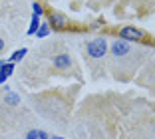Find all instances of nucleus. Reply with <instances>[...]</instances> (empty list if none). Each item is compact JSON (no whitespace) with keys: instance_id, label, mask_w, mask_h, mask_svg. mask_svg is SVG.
Returning a JSON list of instances; mask_svg holds the SVG:
<instances>
[{"instance_id":"9","label":"nucleus","mask_w":155,"mask_h":139,"mask_svg":"<svg viewBox=\"0 0 155 139\" xmlns=\"http://www.w3.org/2000/svg\"><path fill=\"white\" fill-rule=\"evenodd\" d=\"M24 54H26V50H16V52H14V56H12V62H18V60H22L24 58Z\"/></svg>"},{"instance_id":"4","label":"nucleus","mask_w":155,"mask_h":139,"mask_svg":"<svg viewBox=\"0 0 155 139\" xmlns=\"http://www.w3.org/2000/svg\"><path fill=\"white\" fill-rule=\"evenodd\" d=\"M50 22H52V28H54V30H64V28L68 26V18H66L64 14H60V12H52L50 14Z\"/></svg>"},{"instance_id":"14","label":"nucleus","mask_w":155,"mask_h":139,"mask_svg":"<svg viewBox=\"0 0 155 139\" xmlns=\"http://www.w3.org/2000/svg\"><path fill=\"white\" fill-rule=\"evenodd\" d=\"M54 139H62V137H54Z\"/></svg>"},{"instance_id":"5","label":"nucleus","mask_w":155,"mask_h":139,"mask_svg":"<svg viewBox=\"0 0 155 139\" xmlns=\"http://www.w3.org/2000/svg\"><path fill=\"white\" fill-rule=\"evenodd\" d=\"M24 139H50V137H48V133H46L44 129H40V127H28V129L24 131Z\"/></svg>"},{"instance_id":"13","label":"nucleus","mask_w":155,"mask_h":139,"mask_svg":"<svg viewBox=\"0 0 155 139\" xmlns=\"http://www.w3.org/2000/svg\"><path fill=\"white\" fill-rule=\"evenodd\" d=\"M151 76H153V80H155V66H153V70H151Z\"/></svg>"},{"instance_id":"2","label":"nucleus","mask_w":155,"mask_h":139,"mask_svg":"<svg viewBox=\"0 0 155 139\" xmlns=\"http://www.w3.org/2000/svg\"><path fill=\"white\" fill-rule=\"evenodd\" d=\"M86 50H87V56L90 58L101 60L105 56V52H107V42H105V38H94L91 42H87Z\"/></svg>"},{"instance_id":"8","label":"nucleus","mask_w":155,"mask_h":139,"mask_svg":"<svg viewBox=\"0 0 155 139\" xmlns=\"http://www.w3.org/2000/svg\"><path fill=\"white\" fill-rule=\"evenodd\" d=\"M40 16H36V14H34V18H32V26H30V30H28V34H34V32H36V28H38V24H40Z\"/></svg>"},{"instance_id":"6","label":"nucleus","mask_w":155,"mask_h":139,"mask_svg":"<svg viewBox=\"0 0 155 139\" xmlns=\"http://www.w3.org/2000/svg\"><path fill=\"white\" fill-rule=\"evenodd\" d=\"M54 66L56 68H68L70 66V56L62 54V56H58V58H54Z\"/></svg>"},{"instance_id":"3","label":"nucleus","mask_w":155,"mask_h":139,"mask_svg":"<svg viewBox=\"0 0 155 139\" xmlns=\"http://www.w3.org/2000/svg\"><path fill=\"white\" fill-rule=\"evenodd\" d=\"M119 38L125 40V42H141L143 38H145V34H143L141 30L133 28V26H125V28H121V32H119Z\"/></svg>"},{"instance_id":"11","label":"nucleus","mask_w":155,"mask_h":139,"mask_svg":"<svg viewBox=\"0 0 155 139\" xmlns=\"http://www.w3.org/2000/svg\"><path fill=\"white\" fill-rule=\"evenodd\" d=\"M34 14H36V16H40V14H42V8H40V4H34Z\"/></svg>"},{"instance_id":"10","label":"nucleus","mask_w":155,"mask_h":139,"mask_svg":"<svg viewBox=\"0 0 155 139\" xmlns=\"http://www.w3.org/2000/svg\"><path fill=\"white\" fill-rule=\"evenodd\" d=\"M46 34H48V26L44 24V26H40V30H38V38H44Z\"/></svg>"},{"instance_id":"1","label":"nucleus","mask_w":155,"mask_h":139,"mask_svg":"<svg viewBox=\"0 0 155 139\" xmlns=\"http://www.w3.org/2000/svg\"><path fill=\"white\" fill-rule=\"evenodd\" d=\"M139 60H141V52L135 50L129 42L125 40H115L111 44V62H114V70H135L139 66Z\"/></svg>"},{"instance_id":"12","label":"nucleus","mask_w":155,"mask_h":139,"mask_svg":"<svg viewBox=\"0 0 155 139\" xmlns=\"http://www.w3.org/2000/svg\"><path fill=\"white\" fill-rule=\"evenodd\" d=\"M2 50H4V40L0 38V52H2Z\"/></svg>"},{"instance_id":"15","label":"nucleus","mask_w":155,"mask_h":139,"mask_svg":"<svg viewBox=\"0 0 155 139\" xmlns=\"http://www.w3.org/2000/svg\"><path fill=\"white\" fill-rule=\"evenodd\" d=\"M153 44H155V38H153Z\"/></svg>"},{"instance_id":"7","label":"nucleus","mask_w":155,"mask_h":139,"mask_svg":"<svg viewBox=\"0 0 155 139\" xmlns=\"http://www.w3.org/2000/svg\"><path fill=\"white\" fill-rule=\"evenodd\" d=\"M12 70H14V64H12V62H10V64H4V66L0 68V76H2V78L6 80V78H8L10 74H12Z\"/></svg>"}]
</instances>
